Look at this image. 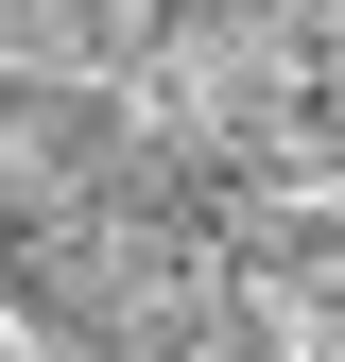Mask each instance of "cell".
Instances as JSON below:
<instances>
[{"label": "cell", "mask_w": 345, "mask_h": 362, "mask_svg": "<svg viewBox=\"0 0 345 362\" xmlns=\"http://www.w3.org/2000/svg\"><path fill=\"white\" fill-rule=\"evenodd\" d=\"M172 0H0V86H139Z\"/></svg>", "instance_id": "6da1fadb"}, {"label": "cell", "mask_w": 345, "mask_h": 362, "mask_svg": "<svg viewBox=\"0 0 345 362\" xmlns=\"http://www.w3.org/2000/svg\"><path fill=\"white\" fill-rule=\"evenodd\" d=\"M0 362H52V328H35V310H18V293H0Z\"/></svg>", "instance_id": "7a4b0ae2"}]
</instances>
